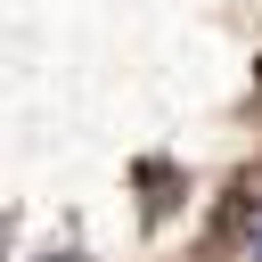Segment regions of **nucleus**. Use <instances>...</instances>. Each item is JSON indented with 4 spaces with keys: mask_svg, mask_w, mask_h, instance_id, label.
Returning <instances> with one entry per match:
<instances>
[{
    "mask_svg": "<svg viewBox=\"0 0 262 262\" xmlns=\"http://www.w3.org/2000/svg\"><path fill=\"white\" fill-rule=\"evenodd\" d=\"M49 262H74V254H49Z\"/></svg>",
    "mask_w": 262,
    "mask_h": 262,
    "instance_id": "obj_1",
    "label": "nucleus"
},
{
    "mask_svg": "<svg viewBox=\"0 0 262 262\" xmlns=\"http://www.w3.org/2000/svg\"><path fill=\"white\" fill-rule=\"evenodd\" d=\"M254 254H262V229H254Z\"/></svg>",
    "mask_w": 262,
    "mask_h": 262,
    "instance_id": "obj_2",
    "label": "nucleus"
}]
</instances>
